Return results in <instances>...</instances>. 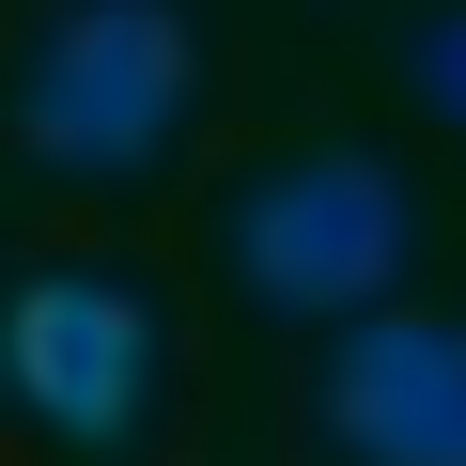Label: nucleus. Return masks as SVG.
<instances>
[{"instance_id":"1","label":"nucleus","mask_w":466,"mask_h":466,"mask_svg":"<svg viewBox=\"0 0 466 466\" xmlns=\"http://www.w3.org/2000/svg\"><path fill=\"white\" fill-rule=\"evenodd\" d=\"M404 249H420V202H404L389 156H296V171H265L233 202V280L265 311H296V327L373 311L404 280Z\"/></svg>"},{"instance_id":"2","label":"nucleus","mask_w":466,"mask_h":466,"mask_svg":"<svg viewBox=\"0 0 466 466\" xmlns=\"http://www.w3.org/2000/svg\"><path fill=\"white\" fill-rule=\"evenodd\" d=\"M16 125L47 171H140L187 125V16L171 0H63L16 78Z\"/></svg>"},{"instance_id":"3","label":"nucleus","mask_w":466,"mask_h":466,"mask_svg":"<svg viewBox=\"0 0 466 466\" xmlns=\"http://www.w3.org/2000/svg\"><path fill=\"white\" fill-rule=\"evenodd\" d=\"M0 373H16V404L78 451H109L156 389V311L125 280H32L16 311H0Z\"/></svg>"},{"instance_id":"4","label":"nucleus","mask_w":466,"mask_h":466,"mask_svg":"<svg viewBox=\"0 0 466 466\" xmlns=\"http://www.w3.org/2000/svg\"><path fill=\"white\" fill-rule=\"evenodd\" d=\"M327 435L358 466H466V327H358L342 311Z\"/></svg>"},{"instance_id":"5","label":"nucleus","mask_w":466,"mask_h":466,"mask_svg":"<svg viewBox=\"0 0 466 466\" xmlns=\"http://www.w3.org/2000/svg\"><path fill=\"white\" fill-rule=\"evenodd\" d=\"M420 94L466 125V16H435V32H420Z\"/></svg>"}]
</instances>
